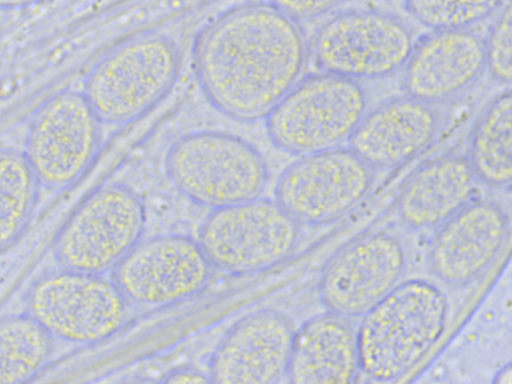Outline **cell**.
<instances>
[{
    "instance_id": "6da1fadb",
    "label": "cell",
    "mask_w": 512,
    "mask_h": 384,
    "mask_svg": "<svg viewBox=\"0 0 512 384\" xmlns=\"http://www.w3.org/2000/svg\"><path fill=\"white\" fill-rule=\"evenodd\" d=\"M309 44L299 22L269 3L234 8L209 24L195 47L199 83L235 120L265 119L304 76Z\"/></svg>"
},
{
    "instance_id": "7a4b0ae2",
    "label": "cell",
    "mask_w": 512,
    "mask_h": 384,
    "mask_svg": "<svg viewBox=\"0 0 512 384\" xmlns=\"http://www.w3.org/2000/svg\"><path fill=\"white\" fill-rule=\"evenodd\" d=\"M448 315L447 297L435 283L401 281L360 317L356 328L360 372L378 382L397 381L440 341Z\"/></svg>"
},
{
    "instance_id": "3957f363",
    "label": "cell",
    "mask_w": 512,
    "mask_h": 384,
    "mask_svg": "<svg viewBox=\"0 0 512 384\" xmlns=\"http://www.w3.org/2000/svg\"><path fill=\"white\" fill-rule=\"evenodd\" d=\"M370 107L362 83L318 71L303 76L267 115L273 143L304 156L347 146Z\"/></svg>"
},
{
    "instance_id": "277c9868",
    "label": "cell",
    "mask_w": 512,
    "mask_h": 384,
    "mask_svg": "<svg viewBox=\"0 0 512 384\" xmlns=\"http://www.w3.org/2000/svg\"><path fill=\"white\" fill-rule=\"evenodd\" d=\"M175 188L211 210L261 197L267 165L246 141L220 132H196L178 139L166 158Z\"/></svg>"
},
{
    "instance_id": "5b68a950",
    "label": "cell",
    "mask_w": 512,
    "mask_h": 384,
    "mask_svg": "<svg viewBox=\"0 0 512 384\" xmlns=\"http://www.w3.org/2000/svg\"><path fill=\"white\" fill-rule=\"evenodd\" d=\"M178 70L179 53L171 39L141 35L97 62L86 78L83 94L102 123L125 124L167 94Z\"/></svg>"
},
{
    "instance_id": "8992f818",
    "label": "cell",
    "mask_w": 512,
    "mask_h": 384,
    "mask_svg": "<svg viewBox=\"0 0 512 384\" xmlns=\"http://www.w3.org/2000/svg\"><path fill=\"white\" fill-rule=\"evenodd\" d=\"M416 40L409 25L391 13L353 9L323 22L309 51L319 71L362 83L401 73Z\"/></svg>"
},
{
    "instance_id": "52a82bcc",
    "label": "cell",
    "mask_w": 512,
    "mask_h": 384,
    "mask_svg": "<svg viewBox=\"0 0 512 384\" xmlns=\"http://www.w3.org/2000/svg\"><path fill=\"white\" fill-rule=\"evenodd\" d=\"M131 305L104 275L61 267L38 279L27 296V314L53 339L94 344L117 334Z\"/></svg>"
},
{
    "instance_id": "ba28073f",
    "label": "cell",
    "mask_w": 512,
    "mask_h": 384,
    "mask_svg": "<svg viewBox=\"0 0 512 384\" xmlns=\"http://www.w3.org/2000/svg\"><path fill=\"white\" fill-rule=\"evenodd\" d=\"M300 239L301 225L276 200L261 196L212 210L198 242L214 269L247 275L286 261Z\"/></svg>"
},
{
    "instance_id": "9c48e42d",
    "label": "cell",
    "mask_w": 512,
    "mask_h": 384,
    "mask_svg": "<svg viewBox=\"0 0 512 384\" xmlns=\"http://www.w3.org/2000/svg\"><path fill=\"white\" fill-rule=\"evenodd\" d=\"M146 211L126 186L109 184L92 192L70 216L55 241L61 267L104 275L112 272L142 239Z\"/></svg>"
},
{
    "instance_id": "30bf717a",
    "label": "cell",
    "mask_w": 512,
    "mask_h": 384,
    "mask_svg": "<svg viewBox=\"0 0 512 384\" xmlns=\"http://www.w3.org/2000/svg\"><path fill=\"white\" fill-rule=\"evenodd\" d=\"M375 171L348 146L300 156L280 175L275 200L300 225L336 222L369 196Z\"/></svg>"
},
{
    "instance_id": "8fae6325",
    "label": "cell",
    "mask_w": 512,
    "mask_h": 384,
    "mask_svg": "<svg viewBox=\"0 0 512 384\" xmlns=\"http://www.w3.org/2000/svg\"><path fill=\"white\" fill-rule=\"evenodd\" d=\"M101 123L83 92L47 99L30 120L23 152L39 184L61 190L77 181L98 152Z\"/></svg>"
},
{
    "instance_id": "7c38bea8",
    "label": "cell",
    "mask_w": 512,
    "mask_h": 384,
    "mask_svg": "<svg viewBox=\"0 0 512 384\" xmlns=\"http://www.w3.org/2000/svg\"><path fill=\"white\" fill-rule=\"evenodd\" d=\"M213 270L198 240L169 234L141 239L111 273L130 305L160 308L201 293Z\"/></svg>"
},
{
    "instance_id": "4fadbf2b",
    "label": "cell",
    "mask_w": 512,
    "mask_h": 384,
    "mask_svg": "<svg viewBox=\"0 0 512 384\" xmlns=\"http://www.w3.org/2000/svg\"><path fill=\"white\" fill-rule=\"evenodd\" d=\"M407 269L402 241L387 231H376L352 241L325 266L318 285L327 311L360 318L401 281Z\"/></svg>"
},
{
    "instance_id": "5bb4252c",
    "label": "cell",
    "mask_w": 512,
    "mask_h": 384,
    "mask_svg": "<svg viewBox=\"0 0 512 384\" xmlns=\"http://www.w3.org/2000/svg\"><path fill=\"white\" fill-rule=\"evenodd\" d=\"M486 72L484 40L473 29H438L416 40L401 71L404 94L441 106L470 90Z\"/></svg>"
},
{
    "instance_id": "9a60e30c",
    "label": "cell",
    "mask_w": 512,
    "mask_h": 384,
    "mask_svg": "<svg viewBox=\"0 0 512 384\" xmlns=\"http://www.w3.org/2000/svg\"><path fill=\"white\" fill-rule=\"evenodd\" d=\"M509 233L504 208L475 199L436 228L428 253L430 270L444 284L467 285L495 262Z\"/></svg>"
},
{
    "instance_id": "2e32d148",
    "label": "cell",
    "mask_w": 512,
    "mask_h": 384,
    "mask_svg": "<svg viewBox=\"0 0 512 384\" xmlns=\"http://www.w3.org/2000/svg\"><path fill=\"white\" fill-rule=\"evenodd\" d=\"M295 328L274 310H260L228 331L215 349L208 374L213 383L273 384L286 378Z\"/></svg>"
},
{
    "instance_id": "e0dca14e",
    "label": "cell",
    "mask_w": 512,
    "mask_h": 384,
    "mask_svg": "<svg viewBox=\"0 0 512 384\" xmlns=\"http://www.w3.org/2000/svg\"><path fill=\"white\" fill-rule=\"evenodd\" d=\"M442 124L440 106L403 94L369 107L347 146L374 171L392 169L426 151Z\"/></svg>"
},
{
    "instance_id": "ac0fdd59",
    "label": "cell",
    "mask_w": 512,
    "mask_h": 384,
    "mask_svg": "<svg viewBox=\"0 0 512 384\" xmlns=\"http://www.w3.org/2000/svg\"><path fill=\"white\" fill-rule=\"evenodd\" d=\"M478 184L466 155H440L409 177L397 199V215L411 229H436L476 199Z\"/></svg>"
},
{
    "instance_id": "d6986e66",
    "label": "cell",
    "mask_w": 512,
    "mask_h": 384,
    "mask_svg": "<svg viewBox=\"0 0 512 384\" xmlns=\"http://www.w3.org/2000/svg\"><path fill=\"white\" fill-rule=\"evenodd\" d=\"M360 373L356 329L327 311L295 330L286 378L295 384L352 383Z\"/></svg>"
},
{
    "instance_id": "ffe728a7",
    "label": "cell",
    "mask_w": 512,
    "mask_h": 384,
    "mask_svg": "<svg viewBox=\"0 0 512 384\" xmlns=\"http://www.w3.org/2000/svg\"><path fill=\"white\" fill-rule=\"evenodd\" d=\"M478 179L491 188L510 187L512 179V94H496L481 111L465 154Z\"/></svg>"
},
{
    "instance_id": "44dd1931",
    "label": "cell",
    "mask_w": 512,
    "mask_h": 384,
    "mask_svg": "<svg viewBox=\"0 0 512 384\" xmlns=\"http://www.w3.org/2000/svg\"><path fill=\"white\" fill-rule=\"evenodd\" d=\"M52 351L53 338L28 314L0 318V384L30 380Z\"/></svg>"
},
{
    "instance_id": "7402d4cb",
    "label": "cell",
    "mask_w": 512,
    "mask_h": 384,
    "mask_svg": "<svg viewBox=\"0 0 512 384\" xmlns=\"http://www.w3.org/2000/svg\"><path fill=\"white\" fill-rule=\"evenodd\" d=\"M39 186L22 152L0 148V249L12 243L28 223Z\"/></svg>"
},
{
    "instance_id": "603a6c76",
    "label": "cell",
    "mask_w": 512,
    "mask_h": 384,
    "mask_svg": "<svg viewBox=\"0 0 512 384\" xmlns=\"http://www.w3.org/2000/svg\"><path fill=\"white\" fill-rule=\"evenodd\" d=\"M408 13L429 30L473 29L496 15L506 0H405Z\"/></svg>"
},
{
    "instance_id": "cb8c5ba5",
    "label": "cell",
    "mask_w": 512,
    "mask_h": 384,
    "mask_svg": "<svg viewBox=\"0 0 512 384\" xmlns=\"http://www.w3.org/2000/svg\"><path fill=\"white\" fill-rule=\"evenodd\" d=\"M486 71L498 84L509 87L512 81V12L508 1L483 37Z\"/></svg>"
},
{
    "instance_id": "d4e9b609",
    "label": "cell",
    "mask_w": 512,
    "mask_h": 384,
    "mask_svg": "<svg viewBox=\"0 0 512 384\" xmlns=\"http://www.w3.org/2000/svg\"><path fill=\"white\" fill-rule=\"evenodd\" d=\"M347 0H270L281 12L297 22L324 16Z\"/></svg>"
},
{
    "instance_id": "484cf974",
    "label": "cell",
    "mask_w": 512,
    "mask_h": 384,
    "mask_svg": "<svg viewBox=\"0 0 512 384\" xmlns=\"http://www.w3.org/2000/svg\"><path fill=\"white\" fill-rule=\"evenodd\" d=\"M163 382L166 383H206L211 382L208 372L195 368H176L170 371Z\"/></svg>"
},
{
    "instance_id": "4316f807",
    "label": "cell",
    "mask_w": 512,
    "mask_h": 384,
    "mask_svg": "<svg viewBox=\"0 0 512 384\" xmlns=\"http://www.w3.org/2000/svg\"><path fill=\"white\" fill-rule=\"evenodd\" d=\"M41 0H0L1 9H13L28 6Z\"/></svg>"
},
{
    "instance_id": "83f0119b",
    "label": "cell",
    "mask_w": 512,
    "mask_h": 384,
    "mask_svg": "<svg viewBox=\"0 0 512 384\" xmlns=\"http://www.w3.org/2000/svg\"><path fill=\"white\" fill-rule=\"evenodd\" d=\"M512 369L510 363L504 366L498 373L495 375L494 382L500 384H511L512 381Z\"/></svg>"
}]
</instances>
